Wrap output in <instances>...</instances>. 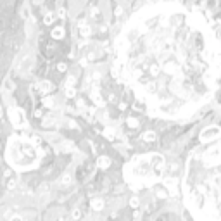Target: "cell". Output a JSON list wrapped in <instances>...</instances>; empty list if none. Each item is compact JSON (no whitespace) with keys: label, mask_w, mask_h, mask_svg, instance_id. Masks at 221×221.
Masks as SVG:
<instances>
[{"label":"cell","mask_w":221,"mask_h":221,"mask_svg":"<svg viewBox=\"0 0 221 221\" xmlns=\"http://www.w3.org/2000/svg\"><path fill=\"white\" fill-rule=\"evenodd\" d=\"M116 76L157 116L187 118L218 88L221 50L202 14L178 2L135 12L116 43Z\"/></svg>","instance_id":"cell-1"},{"label":"cell","mask_w":221,"mask_h":221,"mask_svg":"<svg viewBox=\"0 0 221 221\" xmlns=\"http://www.w3.org/2000/svg\"><path fill=\"white\" fill-rule=\"evenodd\" d=\"M182 192L195 221H221V135L188 156Z\"/></svg>","instance_id":"cell-2"},{"label":"cell","mask_w":221,"mask_h":221,"mask_svg":"<svg viewBox=\"0 0 221 221\" xmlns=\"http://www.w3.org/2000/svg\"><path fill=\"white\" fill-rule=\"evenodd\" d=\"M9 116H10V121H12L16 126H21V124H19V111H17V109H9Z\"/></svg>","instance_id":"cell-3"},{"label":"cell","mask_w":221,"mask_h":221,"mask_svg":"<svg viewBox=\"0 0 221 221\" xmlns=\"http://www.w3.org/2000/svg\"><path fill=\"white\" fill-rule=\"evenodd\" d=\"M52 38H55V40L64 38V28H61V26L54 28V29H52Z\"/></svg>","instance_id":"cell-4"},{"label":"cell","mask_w":221,"mask_h":221,"mask_svg":"<svg viewBox=\"0 0 221 221\" xmlns=\"http://www.w3.org/2000/svg\"><path fill=\"white\" fill-rule=\"evenodd\" d=\"M54 17H55V16H54L52 12H48V14L43 17V22H45V24H52V22H54Z\"/></svg>","instance_id":"cell-5"},{"label":"cell","mask_w":221,"mask_h":221,"mask_svg":"<svg viewBox=\"0 0 221 221\" xmlns=\"http://www.w3.org/2000/svg\"><path fill=\"white\" fill-rule=\"evenodd\" d=\"M143 140H147V142H150V140H156V133H152V131H147V133L143 135Z\"/></svg>","instance_id":"cell-6"},{"label":"cell","mask_w":221,"mask_h":221,"mask_svg":"<svg viewBox=\"0 0 221 221\" xmlns=\"http://www.w3.org/2000/svg\"><path fill=\"white\" fill-rule=\"evenodd\" d=\"M66 95L73 99V97H74V90H73V88H67V90H66Z\"/></svg>","instance_id":"cell-7"},{"label":"cell","mask_w":221,"mask_h":221,"mask_svg":"<svg viewBox=\"0 0 221 221\" xmlns=\"http://www.w3.org/2000/svg\"><path fill=\"white\" fill-rule=\"evenodd\" d=\"M57 16H59V17H66V9H59Z\"/></svg>","instance_id":"cell-8"},{"label":"cell","mask_w":221,"mask_h":221,"mask_svg":"<svg viewBox=\"0 0 221 221\" xmlns=\"http://www.w3.org/2000/svg\"><path fill=\"white\" fill-rule=\"evenodd\" d=\"M57 67H59V71H61V73H64V71H66V64H64V62H61Z\"/></svg>","instance_id":"cell-9"},{"label":"cell","mask_w":221,"mask_h":221,"mask_svg":"<svg viewBox=\"0 0 221 221\" xmlns=\"http://www.w3.org/2000/svg\"><path fill=\"white\" fill-rule=\"evenodd\" d=\"M0 116H2V109H0Z\"/></svg>","instance_id":"cell-10"}]
</instances>
